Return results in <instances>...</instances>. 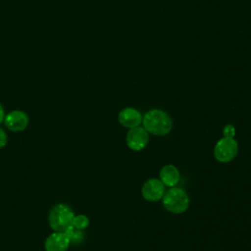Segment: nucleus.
<instances>
[{"mask_svg": "<svg viewBox=\"0 0 251 251\" xmlns=\"http://www.w3.org/2000/svg\"><path fill=\"white\" fill-rule=\"evenodd\" d=\"M143 127L155 135H166L173 127V121L168 113L160 109L148 111L142 119Z\"/></svg>", "mask_w": 251, "mask_h": 251, "instance_id": "f257e3e1", "label": "nucleus"}, {"mask_svg": "<svg viewBox=\"0 0 251 251\" xmlns=\"http://www.w3.org/2000/svg\"><path fill=\"white\" fill-rule=\"evenodd\" d=\"M74 218L75 214L71 207L60 203L55 205L49 213V226L54 231L66 232L73 226Z\"/></svg>", "mask_w": 251, "mask_h": 251, "instance_id": "f03ea898", "label": "nucleus"}, {"mask_svg": "<svg viewBox=\"0 0 251 251\" xmlns=\"http://www.w3.org/2000/svg\"><path fill=\"white\" fill-rule=\"evenodd\" d=\"M163 205L167 211L180 214L187 210L189 206V198L183 189L173 187L165 192L163 196Z\"/></svg>", "mask_w": 251, "mask_h": 251, "instance_id": "7ed1b4c3", "label": "nucleus"}, {"mask_svg": "<svg viewBox=\"0 0 251 251\" xmlns=\"http://www.w3.org/2000/svg\"><path fill=\"white\" fill-rule=\"evenodd\" d=\"M238 153V144L233 138L224 137L215 146V158L221 163H228L235 158Z\"/></svg>", "mask_w": 251, "mask_h": 251, "instance_id": "20e7f679", "label": "nucleus"}, {"mask_svg": "<svg viewBox=\"0 0 251 251\" xmlns=\"http://www.w3.org/2000/svg\"><path fill=\"white\" fill-rule=\"evenodd\" d=\"M126 139V144L130 149L134 151H139L147 145L149 136L146 129L138 126L130 128L127 131Z\"/></svg>", "mask_w": 251, "mask_h": 251, "instance_id": "39448f33", "label": "nucleus"}, {"mask_svg": "<svg viewBox=\"0 0 251 251\" xmlns=\"http://www.w3.org/2000/svg\"><path fill=\"white\" fill-rule=\"evenodd\" d=\"M165 184L156 178H151L144 182L141 188V194L147 201L156 202L163 198L165 194Z\"/></svg>", "mask_w": 251, "mask_h": 251, "instance_id": "423d86ee", "label": "nucleus"}, {"mask_svg": "<svg viewBox=\"0 0 251 251\" xmlns=\"http://www.w3.org/2000/svg\"><path fill=\"white\" fill-rule=\"evenodd\" d=\"M4 123L9 130L20 132L26 128L28 125V117L23 111L14 110L5 116Z\"/></svg>", "mask_w": 251, "mask_h": 251, "instance_id": "0eeeda50", "label": "nucleus"}, {"mask_svg": "<svg viewBox=\"0 0 251 251\" xmlns=\"http://www.w3.org/2000/svg\"><path fill=\"white\" fill-rule=\"evenodd\" d=\"M70 238L66 232L54 231L44 242L46 251H67L70 246Z\"/></svg>", "mask_w": 251, "mask_h": 251, "instance_id": "6e6552de", "label": "nucleus"}, {"mask_svg": "<svg viewBox=\"0 0 251 251\" xmlns=\"http://www.w3.org/2000/svg\"><path fill=\"white\" fill-rule=\"evenodd\" d=\"M142 119L140 112L131 107L125 108L119 113L120 124L128 128L138 126L142 123Z\"/></svg>", "mask_w": 251, "mask_h": 251, "instance_id": "1a4fd4ad", "label": "nucleus"}, {"mask_svg": "<svg viewBox=\"0 0 251 251\" xmlns=\"http://www.w3.org/2000/svg\"><path fill=\"white\" fill-rule=\"evenodd\" d=\"M160 180L169 187H174L179 180V172L174 165H166L160 171Z\"/></svg>", "mask_w": 251, "mask_h": 251, "instance_id": "9d476101", "label": "nucleus"}, {"mask_svg": "<svg viewBox=\"0 0 251 251\" xmlns=\"http://www.w3.org/2000/svg\"><path fill=\"white\" fill-rule=\"evenodd\" d=\"M66 233L68 234L69 238H70V241L72 243H75V244H79L83 241V238H84V234L82 232L81 229H77V228H75L74 226H72L71 228H69Z\"/></svg>", "mask_w": 251, "mask_h": 251, "instance_id": "9b49d317", "label": "nucleus"}, {"mask_svg": "<svg viewBox=\"0 0 251 251\" xmlns=\"http://www.w3.org/2000/svg\"><path fill=\"white\" fill-rule=\"evenodd\" d=\"M88 225H89V220L85 215L75 216L74 221H73V226L75 228L82 230V229L86 228L88 226Z\"/></svg>", "mask_w": 251, "mask_h": 251, "instance_id": "f8f14e48", "label": "nucleus"}, {"mask_svg": "<svg viewBox=\"0 0 251 251\" xmlns=\"http://www.w3.org/2000/svg\"><path fill=\"white\" fill-rule=\"evenodd\" d=\"M224 136L227 138H233L235 135V127L232 125H226L223 130Z\"/></svg>", "mask_w": 251, "mask_h": 251, "instance_id": "ddd939ff", "label": "nucleus"}, {"mask_svg": "<svg viewBox=\"0 0 251 251\" xmlns=\"http://www.w3.org/2000/svg\"><path fill=\"white\" fill-rule=\"evenodd\" d=\"M8 142V135L6 131L0 127V149L5 147Z\"/></svg>", "mask_w": 251, "mask_h": 251, "instance_id": "4468645a", "label": "nucleus"}, {"mask_svg": "<svg viewBox=\"0 0 251 251\" xmlns=\"http://www.w3.org/2000/svg\"><path fill=\"white\" fill-rule=\"evenodd\" d=\"M5 119V112H4V108L3 106L0 104V124L4 122Z\"/></svg>", "mask_w": 251, "mask_h": 251, "instance_id": "2eb2a0df", "label": "nucleus"}]
</instances>
